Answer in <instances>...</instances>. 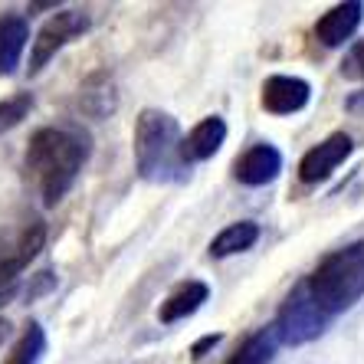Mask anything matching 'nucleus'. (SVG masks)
<instances>
[{
	"label": "nucleus",
	"mask_w": 364,
	"mask_h": 364,
	"mask_svg": "<svg viewBox=\"0 0 364 364\" xmlns=\"http://www.w3.org/2000/svg\"><path fill=\"white\" fill-rule=\"evenodd\" d=\"M217 341H220V335H207V338H200L194 348H191V355H194V358H203V351H207V348H213Z\"/></svg>",
	"instance_id": "obj_20"
},
{
	"label": "nucleus",
	"mask_w": 364,
	"mask_h": 364,
	"mask_svg": "<svg viewBox=\"0 0 364 364\" xmlns=\"http://www.w3.org/2000/svg\"><path fill=\"white\" fill-rule=\"evenodd\" d=\"M43 351H46V335H43V328L36 322H30L23 328V335H20V341L10 348L7 364H36Z\"/></svg>",
	"instance_id": "obj_17"
},
{
	"label": "nucleus",
	"mask_w": 364,
	"mask_h": 364,
	"mask_svg": "<svg viewBox=\"0 0 364 364\" xmlns=\"http://www.w3.org/2000/svg\"><path fill=\"white\" fill-rule=\"evenodd\" d=\"M30 40V23L23 14H4L0 17V73H14Z\"/></svg>",
	"instance_id": "obj_12"
},
{
	"label": "nucleus",
	"mask_w": 364,
	"mask_h": 364,
	"mask_svg": "<svg viewBox=\"0 0 364 364\" xmlns=\"http://www.w3.org/2000/svg\"><path fill=\"white\" fill-rule=\"evenodd\" d=\"M223 138H227V122L220 115H210V119L197 122L187 138H181V161L184 164H197V161H207L213 154L220 151Z\"/></svg>",
	"instance_id": "obj_10"
},
{
	"label": "nucleus",
	"mask_w": 364,
	"mask_h": 364,
	"mask_svg": "<svg viewBox=\"0 0 364 364\" xmlns=\"http://www.w3.org/2000/svg\"><path fill=\"white\" fill-rule=\"evenodd\" d=\"M364 105V95H355V99H348V109H361Z\"/></svg>",
	"instance_id": "obj_23"
},
{
	"label": "nucleus",
	"mask_w": 364,
	"mask_h": 364,
	"mask_svg": "<svg viewBox=\"0 0 364 364\" xmlns=\"http://www.w3.org/2000/svg\"><path fill=\"white\" fill-rule=\"evenodd\" d=\"M135 161L141 178L171 181L184 174L181 161V132L168 112L144 109L135 122Z\"/></svg>",
	"instance_id": "obj_3"
},
{
	"label": "nucleus",
	"mask_w": 364,
	"mask_h": 364,
	"mask_svg": "<svg viewBox=\"0 0 364 364\" xmlns=\"http://www.w3.org/2000/svg\"><path fill=\"white\" fill-rule=\"evenodd\" d=\"M276 345H279V338H276V328H259L253 331L250 338L243 341V345L233 351V355L227 358V364H272V355H276Z\"/></svg>",
	"instance_id": "obj_16"
},
{
	"label": "nucleus",
	"mask_w": 364,
	"mask_h": 364,
	"mask_svg": "<svg viewBox=\"0 0 364 364\" xmlns=\"http://www.w3.org/2000/svg\"><path fill=\"white\" fill-rule=\"evenodd\" d=\"M85 30H89V14H85V10H60V14H53V17L40 26V33H36V40H33L30 73H40L69 40L82 36Z\"/></svg>",
	"instance_id": "obj_6"
},
{
	"label": "nucleus",
	"mask_w": 364,
	"mask_h": 364,
	"mask_svg": "<svg viewBox=\"0 0 364 364\" xmlns=\"http://www.w3.org/2000/svg\"><path fill=\"white\" fill-rule=\"evenodd\" d=\"M309 82L299 76H269L263 82V109L272 115H292L309 105Z\"/></svg>",
	"instance_id": "obj_9"
},
{
	"label": "nucleus",
	"mask_w": 364,
	"mask_h": 364,
	"mask_svg": "<svg viewBox=\"0 0 364 364\" xmlns=\"http://www.w3.org/2000/svg\"><path fill=\"white\" fill-rule=\"evenodd\" d=\"M207 296H210V289L203 286V282H184V286H178L168 299H164L158 315H161L164 325L181 322V318H187V315H194L197 309L207 302Z\"/></svg>",
	"instance_id": "obj_14"
},
{
	"label": "nucleus",
	"mask_w": 364,
	"mask_h": 364,
	"mask_svg": "<svg viewBox=\"0 0 364 364\" xmlns=\"http://www.w3.org/2000/svg\"><path fill=\"white\" fill-rule=\"evenodd\" d=\"M43 243H46V227L36 217H26L14 227H0V282L17 279L43 250Z\"/></svg>",
	"instance_id": "obj_5"
},
{
	"label": "nucleus",
	"mask_w": 364,
	"mask_h": 364,
	"mask_svg": "<svg viewBox=\"0 0 364 364\" xmlns=\"http://www.w3.org/2000/svg\"><path fill=\"white\" fill-rule=\"evenodd\" d=\"M259 240V223L253 220H240V223H230L227 230H220L210 243V256H233V253H243L250 246Z\"/></svg>",
	"instance_id": "obj_15"
},
{
	"label": "nucleus",
	"mask_w": 364,
	"mask_h": 364,
	"mask_svg": "<svg viewBox=\"0 0 364 364\" xmlns=\"http://www.w3.org/2000/svg\"><path fill=\"white\" fill-rule=\"evenodd\" d=\"M85 158H89V135L85 132L66 125H46L26 144V181L46 207H56L69 194V187L76 184Z\"/></svg>",
	"instance_id": "obj_1"
},
{
	"label": "nucleus",
	"mask_w": 364,
	"mask_h": 364,
	"mask_svg": "<svg viewBox=\"0 0 364 364\" xmlns=\"http://www.w3.org/2000/svg\"><path fill=\"white\" fill-rule=\"evenodd\" d=\"M30 109H33V99H30L26 92L0 102V135H4V132H10V128H17L20 122L30 115Z\"/></svg>",
	"instance_id": "obj_18"
},
{
	"label": "nucleus",
	"mask_w": 364,
	"mask_h": 364,
	"mask_svg": "<svg viewBox=\"0 0 364 364\" xmlns=\"http://www.w3.org/2000/svg\"><path fill=\"white\" fill-rule=\"evenodd\" d=\"M10 335V325H7V318H0V345H4V338Z\"/></svg>",
	"instance_id": "obj_22"
},
{
	"label": "nucleus",
	"mask_w": 364,
	"mask_h": 364,
	"mask_svg": "<svg viewBox=\"0 0 364 364\" xmlns=\"http://www.w3.org/2000/svg\"><path fill=\"white\" fill-rule=\"evenodd\" d=\"M351 148H355V144H351V138H348L345 132L328 135L325 141H318L315 148L305 151V158L299 161V178H302L305 184H318V181H325L331 171L338 168L348 154H351Z\"/></svg>",
	"instance_id": "obj_7"
},
{
	"label": "nucleus",
	"mask_w": 364,
	"mask_h": 364,
	"mask_svg": "<svg viewBox=\"0 0 364 364\" xmlns=\"http://www.w3.org/2000/svg\"><path fill=\"white\" fill-rule=\"evenodd\" d=\"M14 296H17V279H14V282H0V305H7Z\"/></svg>",
	"instance_id": "obj_21"
},
{
	"label": "nucleus",
	"mask_w": 364,
	"mask_h": 364,
	"mask_svg": "<svg viewBox=\"0 0 364 364\" xmlns=\"http://www.w3.org/2000/svg\"><path fill=\"white\" fill-rule=\"evenodd\" d=\"M361 17H364V4H358V0L338 4L315 23V36H318L322 46H341V43L355 36V30L361 26Z\"/></svg>",
	"instance_id": "obj_11"
},
{
	"label": "nucleus",
	"mask_w": 364,
	"mask_h": 364,
	"mask_svg": "<svg viewBox=\"0 0 364 364\" xmlns=\"http://www.w3.org/2000/svg\"><path fill=\"white\" fill-rule=\"evenodd\" d=\"M279 171H282V154L272 144H253L233 161V178L246 187L269 184V181H276Z\"/></svg>",
	"instance_id": "obj_8"
},
{
	"label": "nucleus",
	"mask_w": 364,
	"mask_h": 364,
	"mask_svg": "<svg viewBox=\"0 0 364 364\" xmlns=\"http://www.w3.org/2000/svg\"><path fill=\"white\" fill-rule=\"evenodd\" d=\"M79 109L92 119H105L119 109V92H115V82H112L109 73H95L82 82L79 89Z\"/></svg>",
	"instance_id": "obj_13"
},
{
	"label": "nucleus",
	"mask_w": 364,
	"mask_h": 364,
	"mask_svg": "<svg viewBox=\"0 0 364 364\" xmlns=\"http://www.w3.org/2000/svg\"><path fill=\"white\" fill-rule=\"evenodd\" d=\"M328 315L318 309V305L309 299L305 286L299 282L292 292L286 296V302L279 305V315H276V338L286 341V345H305V341L318 338L325 328H328Z\"/></svg>",
	"instance_id": "obj_4"
},
{
	"label": "nucleus",
	"mask_w": 364,
	"mask_h": 364,
	"mask_svg": "<svg viewBox=\"0 0 364 364\" xmlns=\"http://www.w3.org/2000/svg\"><path fill=\"white\" fill-rule=\"evenodd\" d=\"M341 73L351 79H364V40H358L351 50H348L345 63H341Z\"/></svg>",
	"instance_id": "obj_19"
},
{
	"label": "nucleus",
	"mask_w": 364,
	"mask_h": 364,
	"mask_svg": "<svg viewBox=\"0 0 364 364\" xmlns=\"http://www.w3.org/2000/svg\"><path fill=\"white\" fill-rule=\"evenodd\" d=\"M302 286L328 318L351 309L364 296V243H351L328 253Z\"/></svg>",
	"instance_id": "obj_2"
}]
</instances>
